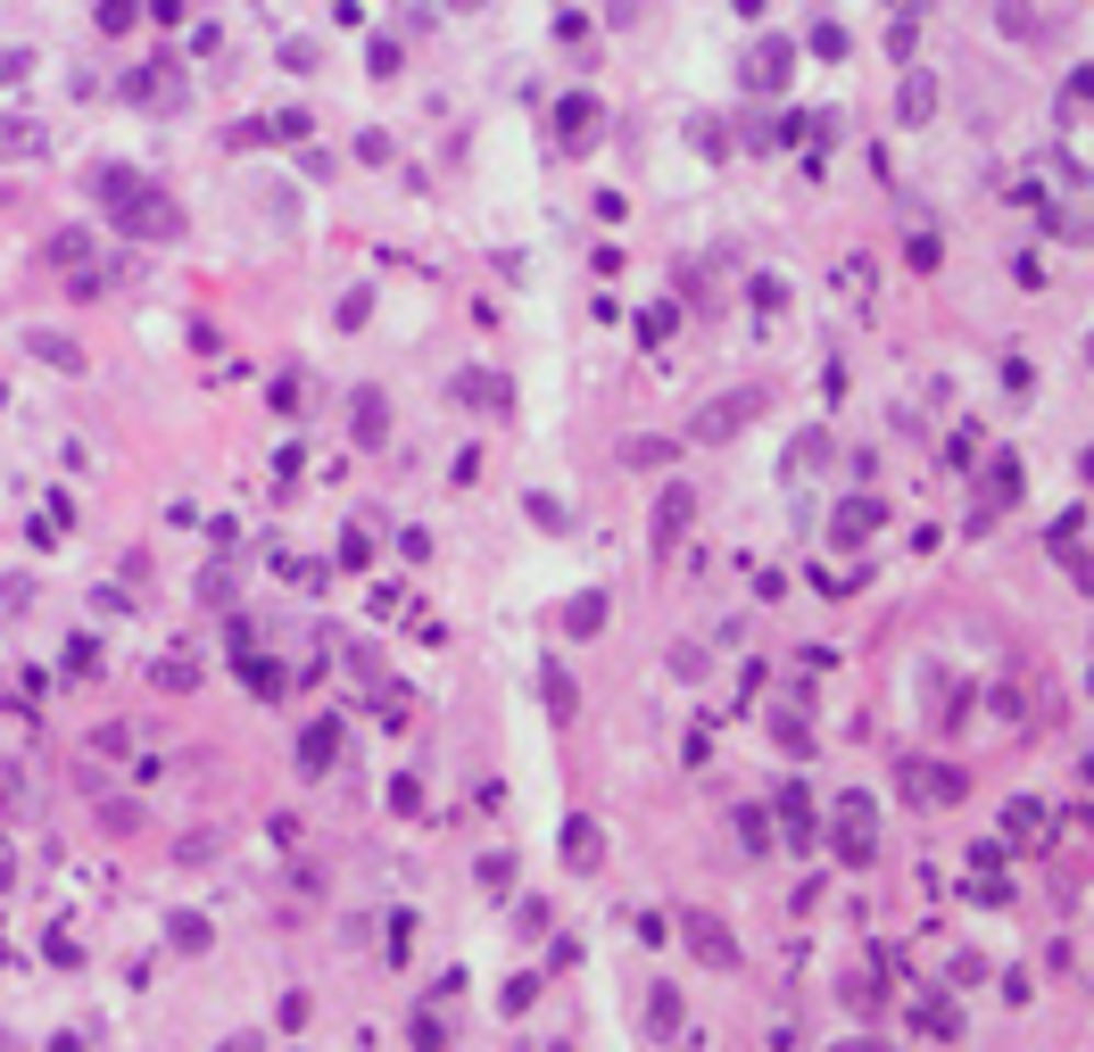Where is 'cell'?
<instances>
[{
	"label": "cell",
	"instance_id": "1",
	"mask_svg": "<svg viewBox=\"0 0 1094 1052\" xmlns=\"http://www.w3.org/2000/svg\"><path fill=\"white\" fill-rule=\"evenodd\" d=\"M830 854L846 870H863L870 854H879V804L870 796H837V812H830Z\"/></svg>",
	"mask_w": 1094,
	"mask_h": 1052
},
{
	"label": "cell",
	"instance_id": "2",
	"mask_svg": "<svg viewBox=\"0 0 1094 1052\" xmlns=\"http://www.w3.org/2000/svg\"><path fill=\"white\" fill-rule=\"evenodd\" d=\"M109 225L133 232V241H174V232H183V207H174L167 191L150 183V191H133L125 207H109Z\"/></svg>",
	"mask_w": 1094,
	"mask_h": 1052
},
{
	"label": "cell",
	"instance_id": "3",
	"mask_svg": "<svg viewBox=\"0 0 1094 1052\" xmlns=\"http://www.w3.org/2000/svg\"><path fill=\"white\" fill-rule=\"evenodd\" d=\"M896 779H904V796H921V804H962V796H970V779H962V770L921 763V754H904V763H896Z\"/></svg>",
	"mask_w": 1094,
	"mask_h": 1052
},
{
	"label": "cell",
	"instance_id": "4",
	"mask_svg": "<svg viewBox=\"0 0 1094 1052\" xmlns=\"http://www.w3.org/2000/svg\"><path fill=\"white\" fill-rule=\"evenodd\" d=\"M788 76H796V42H788V34L755 42V50H747V67H738V83H747V92H788Z\"/></svg>",
	"mask_w": 1094,
	"mask_h": 1052
},
{
	"label": "cell",
	"instance_id": "5",
	"mask_svg": "<svg viewBox=\"0 0 1094 1052\" xmlns=\"http://www.w3.org/2000/svg\"><path fill=\"white\" fill-rule=\"evenodd\" d=\"M688 523H697V481L680 472V481H663V498H656V547H680Z\"/></svg>",
	"mask_w": 1094,
	"mask_h": 1052
},
{
	"label": "cell",
	"instance_id": "6",
	"mask_svg": "<svg viewBox=\"0 0 1094 1052\" xmlns=\"http://www.w3.org/2000/svg\"><path fill=\"white\" fill-rule=\"evenodd\" d=\"M680 937H688V953H697V961H714V970H738V945H730V928H721L714 912H680Z\"/></svg>",
	"mask_w": 1094,
	"mask_h": 1052
},
{
	"label": "cell",
	"instance_id": "7",
	"mask_svg": "<svg viewBox=\"0 0 1094 1052\" xmlns=\"http://www.w3.org/2000/svg\"><path fill=\"white\" fill-rule=\"evenodd\" d=\"M755 407H763L755 390H730V398H714V414H697V423H688V439H730L738 423H755Z\"/></svg>",
	"mask_w": 1094,
	"mask_h": 1052
},
{
	"label": "cell",
	"instance_id": "8",
	"mask_svg": "<svg viewBox=\"0 0 1094 1052\" xmlns=\"http://www.w3.org/2000/svg\"><path fill=\"white\" fill-rule=\"evenodd\" d=\"M448 398H456V407H472V414H506V407H514V381H498V374H456Z\"/></svg>",
	"mask_w": 1094,
	"mask_h": 1052
},
{
	"label": "cell",
	"instance_id": "9",
	"mask_svg": "<svg viewBox=\"0 0 1094 1052\" xmlns=\"http://www.w3.org/2000/svg\"><path fill=\"white\" fill-rule=\"evenodd\" d=\"M896 116H904V125H928V116H937V76L912 67V58H904V83H896Z\"/></svg>",
	"mask_w": 1094,
	"mask_h": 1052
},
{
	"label": "cell",
	"instance_id": "10",
	"mask_svg": "<svg viewBox=\"0 0 1094 1052\" xmlns=\"http://www.w3.org/2000/svg\"><path fill=\"white\" fill-rule=\"evenodd\" d=\"M1053 564L1070 572L1078 588H1086V514H1078V506H1070V514L1053 523Z\"/></svg>",
	"mask_w": 1094,
	"mask_h": 1052
},
{
	"label": "cell",
	"instance_id": "11",
	"mask_svg": "<svg viewBox=\"0 0 1094 1052\" xmlns=\"http://www.w3.org/2000/svg\"><path fill=\"white\" fill-rule=\"evenodd\" d=\"M556 133H565V150H589V133H597V100H589V92L556 100Z\"/></svg>",
	"mask_w": 1094,
	"mask_h": 1052
},
{
	"label": "cell",
	"instance_id": "12",
	"mask_svg": "<svg viewBox=\"0 0 1094 1052\" xmlns=\"http://www.w3.org/2000/svg\"><path fill=\"white\" fill-rule=\"evenodd\" d=\"M879 523H887L879 498H846V506H837V523H830V539H846V547H854V539H870Z\"/></svg>",
	"mask_w": 1094,
	"mask_h": 1052
},
{
	"label": "cell",
	"instance_id": "13",
	"mask_svg": "<svg viewBox=\"0 0 1094 1052\" xmlns=\"http://www.w3.org/2000/svg\"><path fill=\"white\" fill-rule=\"evenodd\" d=\"M639 1028H647V1036H680V1028H688V1011H680V986H647Z\"/></svg>",
	"mask_w": 1094,
	"mask_h": 1052
},
{
	"label": "cell",
	"instance_id": "14",
	"mask_svg": "<svg viewBox=\"0 0 1094 1052\" xmlns=\"http://www.w3.org/2000/svg\"><path fill=\"white\" fill-rule=\"evenodd\" d=\"M125 100H150V108H167V100H183V83H174V67H133V76H125Z\"/></svg>",
	"mask_w": 1094,
	"mask_h": 1052
},
{
	"label": "cell",
	"instance_id": "15",
	"mask_svg": "<svg viewBox=\"0 0 1094 1052\" xmlns=\"http://www.w3.org/2000/svg\"><path fill=\"white\" fill-rule=\"evenodd\" d=\"M42 150H50V133L34 116H0V158H42Z\"/></svg>",
	"mask_w": 1094,
	"mask_h": 1052
},
{
	"label": "cell",
	"instance_id": "16",
	"mask_svg": "<svg viewBox=\"0 0 1094 1052\" xmlns=\"http://www.w3.org/2000/svg\"><path fill=\"white\" fill-rule=\"evenodd\" d=\"M821 465H830V432H796L788 439V481H812Z\"/></svg>",
	"mask_w": 1094,
	"mask_h": 1052
},
{
	"label": "cell",
	"instance_id": "17",
	"mask_svg": "<svg viewBox=\"0 0 1094 1052\" xmlns=\"http://www.w3.org/2000/svg\"><path fill=\"white\" fill-rule=\"evenodd\" d=\"M556 846H565V862H572V870H597L605 837H597V821H565V837H556Z\"/></svg>",
	"mask_w": 1094,
	"mask_h": 1052
},
{
	"label": "cell",
	"instance_id": "18",
	"mask_svg": "<svg viewBox=\"0 0 1094 1052\" xmlns=\"http://www.w3.org/2000/svg\"><path fill=\"white\" fill-rule=\"evenodd\" d=\"M42 265H92V232H83V225L50 232V241H42Z\"/></svg>",
	"mask_w": 1094,
	"mask_h": 1052
},
{
	"label": "cell",
	"instance_id": "19",
	"mask_svg": "<svg viewBox=\"0 0 1094 1052\" xmlns=\"http://www.w3.org/2000/svg\"><path fill=\"white\" fill-rule=\"evenodd\" d=\"M1012 498H1019V456H995V465H987V506H979V523H987L995 506H1012Z\"/></svg>",
	"mask_w": 1094,
	"mask_h": 1052
},
{
	"label": "cell",
	"instance_id": "20",
	"mask_svg": "<svg viewBox=\"0 0 1094 1052\" xmlns=\"http://www.w3.org/2000/svg\"><path fill=\"white\" fill-rule=\"evenodd\" d=\"M92 191H100V207H125L133 191H150V174H133V167H100V174H92Z\"/></svg>",
	"mask_w": 1094,
	"mask_h": 1052
},
{
	"label": "cell",
	"instance_id": "21",
	"mask_svg": "<svg viewBox=\"0 0 1094 1052\" xmlns=\"http://www.w3.org/2000/svg\"><path fill=\"white\" fill-rule=\"evenodd\" d=\"M332 754H340V721H316L299 737V770H332Z\"/></svg>",
	"mask_w": 1094,
	"mask_h": 1052
},
{
	"label": "cell",
	"instance_id": "22",
	"mask_svg": "<svg viewBox=\"0 0 1094 1052\" xmlns=\"http://www.w3.org/2000/svg\"><path fill=\"white\" fill-rule=\"evenodd\" d=\"M565 630H572V639H597V630H605V597H597V588H581V597L565 605Z\"/></svg>",
	"mask_w": 1094,
	"mask_h": 1052
},
{
	"label": "cell",
	"instance_id": "23",
	"mask_svg": "<svg viewBox=\"0 0 1094 1052\" xmlns=\"http://www.w3.org/2000/svg\"><path fill=\"white\" fill-rule=\"evenodd\" d=\"M995 9H1003V34H1012V42H1045V34H1053V25H1045L1028 0H995Z\"/></svg>",
	"mask_w": 1094,
	"mask_h": 1052
},
{
	"label": "cell",
	"instance_id": "24",
	"mask_svg": "<svg viewBox=\"0 0 1094 1052\" xmlns=\"http://www.w3.org/2000/svg\"><path fill=\"white\" fill-rule=\"evenodd\" d=\"M381 432H390V407H381V390H357V448H374Z\"/></svg>",
	"mask_w": 1094,
	"mask_h": 1052
},
{
	"label": "cell",
	"instance_id": "25",
	"mask_svg": "<svg viewBox=\"0 0 1094 1052\" xmlns=\"http://www.w3.org/2000/svg\"><path fill=\"white\" fill-rule=\"evenodd\" d=\"M738 846H747V854H772V812H763V804H738Z\"/></svg>",
	"mask_w": 1094,
	"mask_h": 1052
},
{
	"label": "cell",
	"instance_id": "26",
	"mask_svg": "<svg viewBox=\"0 0 1094 1052\" xmlns=\"http://www.w3.org/2000/svg\"><path fill=\"white\" fill-rule=\"evenodd\" d=\"M34 357H50L58 374H83V348H76L67 332H34Z\"/></svg>",
	"mask_w": 1094,
	"mask_h": 1052
},
{
	"label": "cell",
	"instance_id": "27",
	"mask_svg": "<svg viewBox=\"0 0 1094 1052\" xmlns=\"http://www.w3.org/2000/svg\"><path fill=\"white\" fill-rule=\"evenodd\" d=\"M539 696H547V713H556V721H572V679H565V663H539Z\"/></svg>",
	"mask_w": 1094,
	"mask_h": 1052
},
{
	"label": "cell",
	"instance_id": "28",
	"mask_svg": "<svg viewBox=\"0 0 1094 1052\" xmlns=\"http://www.w3.org/2000/svg\"><path fill=\"white\" fill-rule=\"evenodd\" d=\"M167 945H174V953H208V921H200V912H174V921H167Z\"/></svg>",
	"mask_w": 1094,
	"mask_h": 1052
},
{
	"label": "cell",
	"instance_id": "29",
	"mask_svg": "<svg viewBox=\"0 0 1094 1052\" xmlns=\"http://www.w3.org/2000/svg\"><path fill=\"white\" fill-rule=\"evenodd\" d=\"M232 597H241V581H232V564H208V572H200V605H216V614H225Z\"/></svg>",
	"mask_w": 1094,
	"mask_h": 1052
},
{
	"label": "cell",
	"instance_id": "30",
	"mask_svg": "<svg viewBox=\"0 0 1094 1052\" xmlns=\"http://www.w3.org/2000/svg\"><path fill=\"white\" fill-rule=\"evenodd\" d=\"M150 679H158V688H167V696H183L191 679H200V663H191L183 647H174V655H158V672H150Z\"/></svg>",
	"mask_w": 1094,
	"mask_h": 1052
},
{
	"label": "cell",
	"instance_id": "31",
	"mask_svg": "<svg viewBox=\"0 0 1094 1052\" xmlns=\"http://www.w3.org/2000/svg\"><path fill=\"white\" fill-rule=\"evenodd\" d=\"M779 828H788V837H812V796L805 788H779Z\"/></svg>",
	"mask_w": 1094,
	"mask_h": 1052
},
{
	"label": "cell",
	"instance_id": "32",
	"mask_svg": "<svg viewBox=\"0 0 1094 1052\" xmlns=\"http://www.w3.org/2000/svg\"><path fill=\"white\" fill-rule=\"evenodd\" d=\"M523 506H531V523H539V530H572V514H565V498H547V489H531V498H523Z\"/></svg>",
	"mask_w": 1094,
	"mask_h": 1052
},
{
	"label": "cell",
	"instance_id": "33",
	"mask_svg": "<svg viewBox=\"0 0 1094 1052\" xmlns=\"http://www.w3.org/2000/svg\"><path fill=\"white\" fill-rule=\"evenodd\" d=\"M1003 828H1012L1019 846H1028V837H1045V804H1012V812H1003Z\"/></svg>",
	"mask_w": 1094,
	"mask_h": 1052
},
{
	"label": "cell",
	"instance_id": "34",
	"mask_svg": "<svg viewBox=\"0 0 1094 1052\" xmlns=\"http://www.w3.org/2000/svg\"><path fill=\"white\" fill-rule=\"evenodd\" d=\"M805 42H812V50H821V58H846V25H837V18H821V25H812V34H805Z\"/></svg>",
	"mask_w": 1094,
	"mask_h": 1052
},
{
	"label": "cell",
	"instance_id": "35",
	"mask_svg": "<svg viewBox=\"0 0 1094 1052\" xmlns=\"http://www.w3.org/2000/svg\"><path fill=\"white\" fill-rule=\"evenodd\" d=\"M67 672L92 679V672H100V639H67Z\"/></svg>",
	"mask_w": 1094,
	"mask_h": 1052
},
{
	"label": "cell",
	"instance_id": "36",
	"mask_svg": "<svg viewBox=\"0 0 1094 1052\" xmlns=\"http://www.w3.org/2000/svg\"><path fill=\"white\" fill-rule=\"evenodd\" d=\"M25 76H34V50H0V92H18Z\"/></svg>",
	"mask_w": 1094,
	"mask_h": 1052
},
{
	"label": "cell",
	"instance_id": "37",
	"mask_svg": "<svg viewBox=\"0 0 1094 1052\" xmlns=\"http://www.w3.org/2000/svg\"><path fill=\"white\" fill-rule=\"evenodd\" d=\"M481 887H490V895H506V887H514V854H490V862H481Z\"/></svg>",
	"mask_w": 1094,
	"mask_h": 1052
},
{
	"label": "cell",
	"instance_id": "38",
	"mask_svg": "<svg viewBox=\"0 0 1094 1052\" xmlns=\"http://www.w3.org/2000/svg\"><path fill=\"white\" fill-rule=\"evenodd\" d=\"M772 737H779L788 754H805V746H812V737H805V721H796V713H772Z\"/></svg>",
	"mask_w": 1094,
	"mask_h": 1052
},
{
	"label": "cell",
	"instance_id": "39",
	"mask_svg": "<svg viewBox=\"0 0 1094 1052\" xmlns=\"http://www.w3.org/2000/svg\"><path fill=\"white\" fill-rule=\"evenodd\" d=\"M623 456H630V465H672V439H630Z\"/></svg>",
	"mask_w": 1094,
	"mask_h": 1052
},
{
	"label": "cell",
	"instance_id": "40",
	"mask_svg": "<svg viewBox=\"0 0 1094 1052\" xmlns=\"http://www.w3.org/2000/svg\"><path fill=\"white\" fill-rule=\"evenodd\" d=\"M283 67L290 76H316V42H283Z\"/></svg>",
	"mask_w": 1094,
	"mask_h": 1052
},
{
	"label": "cell",
	"instance_id": "41",
	"mask_svg": "<svg viewBox=\"0 0 1094 1052\" xmlns=\"http://www.w3.org/2000/svg\"><path fill=\"white\" fill-rule=\"evenodd\" d=\"M365 316H374V290H349V299H340V323H349V332H357Z\"/></svg>",
	"mask_w": 1094,
	"mask_h": 1052
},
{
	"label": "cell",
	"instance_id": "42",
	"mask_svg": "<svg viewBox=\"0 0 1094 1052\" xmlns=\"http://www.w3.org/2000/svg\"><path fill=\"white\" fill-rule=\"evenodd\" d=\"M133 25V0H100V34H125Z\"/></svg>",
	"mask_w": 1094,
	"mask_h": 1052
},
{
	"label": "cell",
	"instance_id": "43",
	"mask_svg": "<svg viewBox=\"0 0 1094 1052\" xmlns=\"http://www.w3.org/2000/svg\"><path fill=\"white\" fill-rule=\"evenodd\" d=\"M531 995H539V977H506V995H498V1003H506V1011H531Z\"/></svg>",
	"mask_w": 1094,
	"mask_h": 1052
},
{
	"label": "cell",
	"instance_id": "44",
	"mask_svg": "<svg viewBox=\"0 0 1094 1052\" xmlns=\"http://www.w3.org/2000/svg\"><path fill=\"white\" fill-rule=\"evenodd\" d=\"M688 141H697L705 158H721V125H714V116H697V125H688Z\"/></svg>",
	"mask_w": 1094,
	"mask_h": 1052
},
{
	"label": "cell",
	"instance_id": "45",
	"mask_svg": "<svg viewBox=\"0 0 1094 1052\" xmlns=\"http://www.w3.org/2000/svg\"><path fill=\"white\" fill-rule=\"evenodd\" d=\"M904 265H912V274H928V265H937V241H928V232H912V249H904Z\"/></svg>",
	"mask_w": 1094,
	"mask_h": 1052
},
{
	"label": "cell",
	"instance_id": "46",
	"mask_svg": "<svg viewBox=\"0 0 1094 1052\" xmlns=\"http://www.w3.org/2000/svg\"><path fill=\"white\" fill-rule=\"evenodd\" d=\"M896 9H904V18H921V9H928V0H896Z\"/></svg>",
	"mask_w": 1094,
	"mask_h": 1052
},
{
	"label": "cell",
	"instance_id": "47",
	"mask_svg": "<svg viewBox=\"0 0 1094 1052\" xmlns=\"http://www.w3.org/2000/svg\"><path fill=\"white\" fill-rule=\"evenodd\" d=\"M448 9H481V0H448Z\"/></svg>",
	"mask_w": 1094,
	"mask_h": 1052
}]
</instances>
